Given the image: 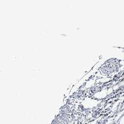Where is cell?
<instances>
[{
  "instance_id": "cell-1",
  "label": "cell",
  "mask_w": 124,
  "mask_h": 124,
  "mask_svg": "<svg viewBox=\"0 0 124 124\" xmlns=\"http://www.w3.org/2000/svg\"><path fill=\"white\" fill-rule=\"evenodd\" d=\"M118 68V64L115 60H112L106 66L103 67L102 71L105 74H109L116 70Z\"/></svg>"
}]
</instances>
